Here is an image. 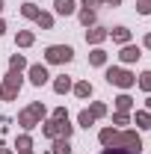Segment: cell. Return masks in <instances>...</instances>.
Instances as JSON below:
<instances>
[{
    "mask_svg": "<svg viewBox=\"0 0 151 154\" xmlns=\"http://www.w3.org/2000/svg\"><path fill=\"white\" fill-rule=\"evenodd\" d=\"M48 116V110H45V104L42 101H33L27 110H21L18 113V125L24 128V131H33L36 125H42V119Z\"/></svg>",
    "mask_w": 151,
    "mask_h": 154,
    "instance_id": "6da1fadb",
    "label": "cell"
},
{
    "mask_svg": "<svg viewBox=\"0 0 151 154\" xmlns=\"http://www.w3.org/2000/svg\"><path fill=\"white\" fill-rule=\"evenodd\" d=\"M104 77H107L110 86H119V89H131V86H136V74L128 71V68H122V65H110V68L104 71Z\"/></svg>",
    "mask_w": 151,
    "mask_h": 154,
    "instance_id": "7a4b0ae2",
    "label": "cell"
},
{
    "mask_svg": "<svg viewBox=\"0 0 151 154\" xmlns=\"http://www.w3.org/2000/svg\"><path fill=\"white\" fill-rule=\"evenodd\" d=\"M71 59H74V48L71 45H51L45 51V62H51V65H65Z\"/></svg>",
    "mask_w": 151,
    "mask_h": 154,
    "instance_id": "3957f363",
    "label": "cell"
},
{
    "mask_svg": "<svg viewBox=\"0 0 151 154\" xmlns=\"http://www.w3.org/2000/svg\"><path fill=\"white\" fill-rule=\"evenodd\" d=\"M71 131H74V125H68V122H59V119H51V122H45L42 125V134L48 136V139H71Z\"/></svg>",
    "mask_w": 151,
    "mask_h": 154,
    "instance_id": "277c9868",
    "label": "cell"
},
{
    "mask_svg": "<svg viewBox=\"0 0 151 154\" xmlns=\"http://www.w3.org/2000/svg\"><path fill=\"white\" fill-rule=\"evenodd\" d=\"M21 86H24L21 74H18V71H9V74L3 77V98H6V101H15L18 92H21Z\"/></svg>",
    "mask_w": 151,
    "mask_h": 154,
    "instance_id": "5b68a950",
    "label": "cell"
},
{
    "mask_svg": "<svg viewBox=\"0 0 151 154\" xmlns=\"http://www.w3.org/2000/svg\"><path fill=\"white\" fill-rule=\"evenodd\" d=\"M113 145H122V148L139 151V148H142V136H139V131H119V134H116V142H113Z\"/></svg>",
    "mask_w": 151,
    "mask_h": 154,
    "instance_id": "8992f818",
    "label": "cell"
},
{
    "mask_svg": "<svg viewBox=\"0 0 151 154\" xmlns=\"http://www.w3.org/2000/svg\"><path fill=\"white\" fill-rule=\"evenodd\" d=\"M27 71H30V83H33V86H45V83L51 80V74H48V65H30Z\"/></svg>",
    "mask_w": 151,
    "mask_h": 154,
    "instance_id": "52a82bcc",
    "label": "cell"
},
{
    "mask_svg": "<svg viewBox=\"0 0 151 154\" xmlns=\"http://www.w3.org/2000/svg\"><path fill=\"white\" fill-rule=\"evenodd\" d=\"M139 57H142V51H139L136 45H122V51H119V59H122L125 65H131V62H136Z\"/></svg>",
    "mask_w": 151,
    "mask_h": 154,
    "instance_id": "ba28073f",
    "label": "cell"
},
{
    "mask_svg": "<svg viewBox=\"0 0 151 154\" xmlns=\"http://www.w3.org/2000/svg\"><path fill=\"white\" fill-rule=\"evenodd\" d=\"M104 38H110V30H104V27H89V30H86V42L95 45V48H98Z\"/></svg>",
    "mask_w": 151,
    "mask_h": 154,
    "instance_id": "9c48e42d",
    "label": "cell"
},
{
    "mask_svg": "<svg viewBox=\"0 0 151 154\" xmlns=\"http://www.w3.org/2000/svg\"><path fill=\"white\" fill-rule=\"evenodd\" d=\"M54 9H57V15H74L77 3L74 0H54Z\"/></svg>",
    "mask_w": 151,
    "mask_h": 154,
    "instance_id": "30bf717a",
    "label": "cell"
},
{
    "mask_svg": "<svg viewBox=\"0 0 151 154\" xmlns=\"http://www.w3.org/2000/svg\"><path fill=\"white\" fill-rule=\"evenodd\" d=\"M110 38L116 45H131V30L128 27H116V30H110Z\"/></svg>",
    "mask_w": 151,
    "mask_h": 154,
    "instance_id": "8fae6325",
    "label": "cell"
},
{
    "mask_svg": "<svg viewBox=\"0 0 151 154\" xmlns=\"http://www.w3.org/2000/svg\"><path fill=\"white\" fill-rule=\"evenodd\" d=\"M71 86H74V83H71V77H65V74H59L57 80H54V92H57V95L71 92Z\"/></svg>",
    "mask_w": 151,
    "mask_h": 154,
    "instance_id": "7c38bea8",
    "label": "cell"
},
{
    "mask_svg": "<svg viewBox=\"0 0 151 154\" xmlns=\"http://www.w3.org/2000/svg\"><path fill=\"white\" fill-rule=\"evenodd\" d=\"M116 110H119V113H131L133 110V98L128 95V92H122V95L116 98Z\"/></svg>",
    "mask_w": 151,
    "mask_h": 154,
    "instance_id": "4fadbf2b",
    "label": "cell"
},
{
    "mask_svg": "<svg viewBox=\"0 0 151 154\" xmlns=\"http://www.w3.org/2000/svg\"><path fill=\"white\" fill-rule=\"evenodd\" d=\"M71 92H74L77 98H92V83H89V80H80V83L71 86Z\"/></svg>",
    "mask_w": 151,
    "mask_h": 154,
    "instance_id": "5bb4252c",
    "label": "cell"
},
{
    "mask_svg": "<svg viewBox=\"0 0 151 154\" xmlns=\"http://www.w3.org/2000/svg\"><path fill=\"white\" fill-rule=\"evenodd\" d=\"M89 65H98V68L107 65V51H104V48H95L92 54H89Z\"/></svg>",
    "mask_w": 151,
    "mask_h": 154,
    "instance_id": "9a60e30c",
    "label": "cell"
},
{
    "mask_svg": "<svg viewBox=\"0 0 151 154\" xmlns=\"http://www.w3.org/2000/svg\"><path fill=\"white\" fill-rule=\"evenodd\" d=\"M133 122H136V128H151V113L148 110H136V116H133Z\"/></svg>",
    "mask_w": 151,
    "mask_h": 154,
    "instance_id": "2e32d148",
    "label": "cell"
},
{
    "mask_svg": "<svg viewBox=\"0 0 151 154\" xmlns=\"http://www.w3.org/2000/svg\"><path fill=\"white\" fill-rule=\"evenodd\" d=\"M33 42H36V36H33L30 30H21L18 36H15V45H18V48H30Z\"/></svg>",
    "mask_w": 151,
    "mask_h": 154,
    "instance_id": "e0dca14e",
    "label": "cell"
},
{
    "mask_svg": "<svg viewBox=\"0 0 151 154\" xmlns=\"http://www.w3.org/2000/svg\"><path fill=\"white\" fill-rule=\"evenodd\" d=\"M24 68H30V65H27V59L21 57V54H15V57L9 59V71H18V74H21Z\"/></svg>",
    "mask_w": 151,
    "mask_h": 154,
    "instance_id": "ac0fdd59",
    "label": "cell"
},
{
    "mask_svg": "<svg viewBox=\"0 0 151 154\" xmlns=\"http://www.w3.org/2000/svg\"><path fill=\"white\" fill-rule=\"evenodd\" d=\"M15 148H18V154H33L30 148H33V139L24 134V136H18V142H15Z\"/></svg>",
    "mask_w": 151,
    "mask_h": 154,
    "instance_id": "d6986e66",
    "label": "cell"
},
{
    "mask_svg": "<svg viewBox=\"0 0 151 154\" xmlns=\"http://www.w3.org/2000/svg\"><path fill=\"white\" fill-rule=\"evenodd\" d=\"M39 12H42V9H39L36 3H30V0L21 6V15H24V18H33V21H36V18H39Z\"/></svg>",
    "mask_w": 151,
    "mask_h": 154,
    "instance_id": "ffe728a7",
    "label": "cell"
},
{
    "mask_svg": "<svg viewBox=\"0 0 151 154\" xmlns=\"http://www.w3.org/2000/svg\"><path fill=\"white\" fill-rule=\"evenodd\" d=\"M36 24L42 27V30H54V15H51V12H39Z\"/></svg>",
    "mask_w": 151,
    "mask_h": 154,
    "instance_id": "44dd1931",
    "label": "cell"
},
{
    "mask_svg": "<svg viewBox=\"0 0 151 154\" xmlns=\"http://www.w3.org/2000/svg\"><path fill=\"white\" fill-rule=\"evenodd\" d=\"M116 134H119V131H113V128H104V131L98 134L101 145H113V142H116Z\"/></svg>",
    "mask_w": 151,
    "mask_h": 154,
    "instance_id": "7402d4cb",
    "label": "cell"
},
{
    "mask_svg": "<svg viewBox=\"0 0 151 154\" xmlns=\"http://www.w3.org/2000/svg\"><path fill=\"white\" fill-rule=\"evenodd\" d=\"M54 154H71V142L68 139H54Z\"/></svg>",
    "mask_w": 151,
    "mask_h": 154,
    "instance_id": "603a6c76",
    "label": "cell"
},
{
    "mask_svg": "<svg viewBox=\"0 0 151 154\" xmlns=\"http://www.w3.org/2000/svg\"><path fill=\"white\" fill-rule=\"evenodd\" d=\"M77 125H80V128H92V125H95L92 113H89V110H80V116H77Z\"/></svg>",
    "mask_w": 151,
    "mask_h": 154,
    "instance_id": "cb8c5ba5",
    "label": "cell"
},
{
    "mask_svg": "<svg viewBox=\"0 0 151 154\" xmlns=\"http://www.w3.org/2000/svg\"><path fill=\"white\" fill-rule=\"evenodd\" d=\"M80 24L83 27H92L95 24V9H80Z\"/></svg>",
    "mask_w": 151,
    "mask_h": 154,
    "instance_id": "d4e9b609",
    "label": "cell"
},
{
    "mask_svg": "<svg viewBox=\"0 0 151 154\" xmlns=\"http://www.w3.org/2000/svg\"><path fill=\"white\" fill-rule=\"evenodd\" d=\"M101 154H139V151H131V148H122V145H107Z\"/></svg>",
    "mask_w": 151,
    "mask_h": 154,
    "instance_id": "484cf974",
    "label": "cell"
},
{
    "mask_svg": "<svg viewBox=\"0 0 151 154\" xmlns=\"http://www.w3.org/2000/svg\"><path fill=\"white\" fill-rule=\"evenodd\" d=\"M89 113H92V119H104V116H107V107H104V104H98V101H95L92 107H89Z\"/></svg>",
    "mask_w": 151,
    "mask_h": 154,
    "instance_id": "4316f807",
    "label": "cell"
},
{
    "mask_svg": "<svg viewBox=\"0 0 151 154\" xmlns=\"http://www.w3.org/2000/svg\"><path fill=\"white\" fill-rule=\"evenodd\" d=\"M139 89L142 92H151V71H142L139 74Z\"/></svg>",
    "mask_w": 151,
    "mask_h": 154,
    "instance_id": "83f0119b",
    "label": "cell"
},
{
    "mask_svg": "<svg viewBox=\"0 0 151 154\" xmlns=\"http://www.w3.org/2000/svg\"><path fill=\"white\" fill-rule=\"evenodd\" d=\"M136 9H139V15H151V0H139Z\"/></svg>",
    "mask_w": 151,
    "mask_h": 154,
    "instance_id": "f1b7e54d",
    "label": "cell"
},
{
    "mask_svg": "<svg viewBox=\"0 0 151 154\" xmlns=\"http://www.w3.org/2000/svg\"><path fill=\"white\" fill-rule=\"evenodd\" d=\"M113 122H116V125H128V122H131V116H128V113H119V110H116Z\"/></svg>",
    "mask_w": 151,
    "mask_h": 154,
    "instance_id": "f546056e",
    "label": "cell"
},
{
    "mask_svg": "<svg viewBox=\"0 0 151 154\" xmlns=\"http://www.w3.org/2000/svg\"><path fill=\"white\" fill-rule=\"evenodd\" d=\"M54 119H59V122H68V110H65V107H57V110H54Z\"/></svg>",
    "mask_w": 151,
    "mask_h": 154,
    "instance_id": "4dcf8cb0",
    "label": "cell"
},
{
    "mask_svg": "<svg viewBox=\"0 0 151 154\" xmlns=\"http://www.w3.org/2000/svg\"><path fill=\"white\" fill-rule=\"evenodd\" d=\"M98 3H101V0H83V3H80V6H83V9H95V6H98Z\"/></svg>",
    "mask_w": 151,
    "mask_h": 154,
    "instance_id": "1f68e13d",
    "label": "cell"
},
{
    "mask_svg": "<svg viewBox=\"0 0 151 154\" xmlns=\"http://www.w3.org/2000/svg\"><path fill=\"white\" fill-rule=\"evenodd\" d=\"M101 3H107V6H122V0H101Z\"/></svg>",
    "mask_w": 151,
    "mask_h": 154,
    "instance_id": "d6a6232c",
    "label": "cell"
},
{
    "mask_svg": "<svg viewBox=\"0 0 151 154\" xmlns=\"http://www.w3.org/2000/svg\"><path fill=\"white\" fill-rule=\"evenodd\" d=\"M142 45H145V48H148V51H151V33H148V36H145V38H142Z\"/></svg>",
    "mask_w": 151,
    "mask_h": 154,
    "instance_id": "836d02e7",
    "label": "cell"
},
{
    "mask_svg": "<svg viewBox=\"0 0 151 154\" xmlns=\"http://www.w3.org/2000/svg\"><path fill=\"white\" fill-rule=\"evenodd\" d=\"M145 110L151 113V92H148V101H145Z\"/></svg>",
    "mask_w": 151,
    "mask_h": 154,
    "instance_id": "e575fe53",
    "label": "cell"
},
{
    "mask_svg": "<svg viewBox=\"0 0 151 154\" xmlns=\"http://www.w3.org/2000/svg\"><path fill=\"white\" fill-rule=\"evenodd\" d=\"M3 33H6V24H3V18H0V36H3Z\"/></svg>",
    "mask_w": 151,
    "mask_h": 154,
    "instance_id": "d590c367",
    "label": "cell"
},
{
    "mask_svg": "<svg viewBox=\"0 0 151 154\" xmlns=\"http://www.w3.org/2000/svg\"><path fill=\"white\" fill-rule=\"evenodd\" d=\"M0 154H15V151H9V148H0Z\"/></svg>",
    "mask_w": 151,
    "mask_h": 154,
    "instance_id": "8d00e7d4",
    "label": "cell"
},
{
    "mask_svg": "<svg viewBox=\"0 0 151 154\" xmlns=\"http://www.w3.org/2000/svg\"><path fill=\"white\" fill-rule=\"evenodd\" d=\"M3 6H6V3H3V0H0V12H3Z\"/></svg>",
    "mask_w": 151,
    "mask_h": 154,
    "instance_id": "74e56055",
    "label": "cell"
},
{
    "mask_svg": "<svg viewBox=\"0 0 151 154\" xmlns=\"http://www.w3.org/2000/svg\"><path fill=\"white\" fill-rule=\"evenodd\" d=\"M0 98H3V86H0Z\"/></svg>",
    "mask_w": 151,
    "mask_h": 154,
    "instance_id": "f35d334b",
    "label": "cell"
}]
</instances>
